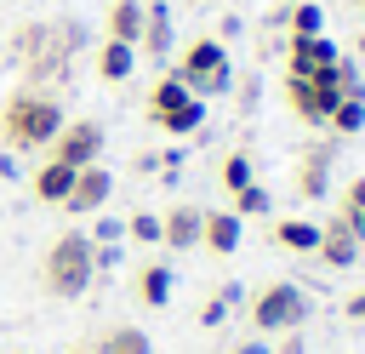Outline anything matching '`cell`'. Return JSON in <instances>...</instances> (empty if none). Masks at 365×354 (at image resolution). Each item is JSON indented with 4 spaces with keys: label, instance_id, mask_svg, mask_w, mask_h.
Listing matches in <instances>:
<instances>
[{
    "label": "cell",
    "instance_id": "7c38bea8",
    "mask_svg": "<svg viewBox=\"0 0 365 354\" xmlns=\"http://www.w3.org/2000/svg\"><path fill=\"white\" fill-rule=\"evenodd\" d=\"M68 188H74V166H63V160H40V171L29 177V194L40 206H63Z\"/></svg>",
    "mask_w": 365,
    "mask_h": 354
},
{
    "label": "cell",
    "instance_id": "9c48e42d",
    "mask_svg": "<svg viewBox=\"0 0 365 354\" xmlns=\"http://www.w3.org/2000/svg\"><path fill=\"white\" fill-rule=\"evenodd\" d=\"M336 57H342V51H336L325 34H291V69H285V74H297V80H314V74H325Z\"/></svg>",
    "mask_w": 365,
    "mask_h": 354
},
{
    "label": "cell",
    "instance_id": "ba28073f",
    "mask_svg": "<svg viewBox=\"0 0 365 354\" xmlns=\"http://www.w3.org/2000/svg\"><path fill=\"white\" fill-rule=\"evenodd\" d=\"M359 234L342 223V217H331V223H319V246H314V257L325 263V268H354L359 263Z\"/></svg>",
    "mask_w": 365,
    "mask_h": 354
},
{
    "label": "cell",
    "instance_id": "f546056e",
    "mask_svg": "<svg viewBox=\"0 0 365 354\" xmlns=\"http://www.w3.org/2000/svg\"><path fill=\"white\" fill-rule=\"evenodd\" d=\"M120 234H125V223H114V217H103V223H97V234H91V246H114Z\"/></svg>",
    "mask_w": 365,
    "mask_h": 354
},
{
    "label": "cell",
    "instance_id": "83f0119b",
    "mask_svg": "<svg viewBox=\"0 0 365 354\" xmlns=\"http://www.w3.org/2000/svg\"><path fill=\"white\" fill-rule=\"evenodd\" d=\"M359 211H365V177H354V183L342 188V211H336V217L354 228V217H359Z\"/></svg>",
    "mask_w": 365,
    "mask_h": 354
},
{
    "label": "cell",
    "instance_id": "cb8c5ba5",
    "mask_svg": "<svg viewBox=\"0 0 365 354\" xmlns=\"http://www.w3.org/2000/svg\"><path fill=\"white\" fill-rule=\"evenodd\" d=\"M291 34H325V11L314 6V0H302V6H291Z\"/></svg>",
    "mask_w": 365,
    "mask_h": 354
},
{
    "label": "cell",
    "instance_id": "ffe728a7",
    "mask_svg": "<svg viewBox=\"0 0 365 354\" xmlns=\"http://www.w3.org/2000/svg\"><path fill=\"white\" fill-rule=\"evenodd\" d=\"M274 246H285V251H314V246H319V223H308V217H279V223H274Z\"/></svg>",
    "mask_w": 365,
    "mask_h": 354
},
{
    "label": "cell",
    "instance_id": "4fadbf2b",
    "mask_svg": "<svg viewBox=\"0 0 365 354\" xmlns=\"http://www.w3.org/2000/svg\"><path fill=\"white\" fill-rule=\"evenodd\" d=\"M240 223H245V217H234V211H205V223H200V246L217 251V257L240 251Z\"/></svg>",
    "mask_w": 365,
    "mask_h": 354
},
{
    "label": "cell",
    "instance_id": "6da1fadb",
    "mask_svg": "<svg viewBox=\"0 0 365 354\" xmlns=\"http://www.w3.org/2000/svg\"><path fill=\"white\" fill-rule=\"evenodd\" d=\"M57 131H63V103H57L46 86H17V91L0 103V143H6L11 154L51 148Z\"/></svg>",
    "mask_w": 365,
    "mask_h": 354
},
{
    "label": "cell",
    "instance_id": "9a60e30c",
    "mask_svg": "<svg viewBox=\"0 0 365 354\" xmlns=\"http://www.w3.org/2000/svg\"><path fill=\"white\" fill-rule=\"evenodd\" d=\"M131 63H137V46H125V40H103V46H97V80L120 86V80L131 74Z\"/></svg>",
    "mask_w": 365,
    "mask_h": 354
},
{
    "label": "cell",
    "instance_id": "7a4b0ae2",
    "mask_svg": "<svg viewBox=\"0 0 365 354\" xmlns=\"http://www.w3.org/2000/svg\"><path fill=\"white\" fill-rule=\"evenodd\" d=\"M91 280H97V246H91V234H80V228L57 234V240L46 246V257H40V291L57 297V303H68V297H80Z\"/></svg>",
    "mask_w": 365,
    "mask_h": 354
},
{
    "label": "cell",
    "instance_id": "7402d4cb",
    "mask_svg": "<svg viewBox=\"0 0 365 354\" xmlns=\"http://www.w3.org/2000/svg\"><path fill=\"white\" fill-rule=\"evenodd\" d=\"M200 126H205V97H188L177 114L160 120V131H171V137H188V131H200Z\"/></svg>",
    "mask_w": 365,
    "mask_h": 354
},
{
    "label": "cell",
    "instance_id": "44dd1931",
    "mask_svg": "<svg viewBox=\"0 0 365 354\" xmlns=\"http://www.w3.org/2000/svg\"><path fill=\"white\" fill-rule=\"evenodd\" d=\"M336 137H359L365 131V97H336V108H331V120H325Z\"/></svg>",
    "mask_w": 365,
    "mask_h": 354
},
{
    "label": "cell",
    "instance_id": "5b68a950",
    "mask_svg": "<svg viewBox=\"0 0 365 354\" xmlns=\"http://www.w3.org/2000/svg\"><path fill=\"white\" fill-rule=\"evenodd\" d=\"M302 320H308V291H302L297 280H274V285H262V291L251 297V325H257L262 337L302 331Z\"/></svg>",
    "mask_w": 365,
    "mask_h": 354
},
{
    "label": "cell",
    "instance_id": "52a82bcc",
    "mask_svg": "<svg viewBox=\"0 0 365 354\" xmlns=\"http://www.w3.org/2000/svg\"><path fill=\"white\" fill-rule=\"evenodd\" d=\"M108 194H114L108 166H80V171H74V188H68V200H63V211H74V217L103 211V206H108Z\"/></svg>",
    "mask_w": 365,
    "mask_h": 354
},
{
    "label": "cell",
    "instance_id": "d4e9b609",
    "mask_svg": "<svg viewBox=\"0 0 365 354\" xmlns=\"http://www.w3.org/2000/svg\"><path fill=\"white\" fill-rule=\"evenodd\" d=\"M40 40H46V23H23V29H11V57L29 63V57L40 51Z\"/></svg>",
    "mask_w": 365,
    "mask_h": 354
},
{
    "label": "cell",
    "instance_id": "836d02e7",
    "mask_svg": "<svg viewBox=\"0 0 365 354\" xmlns=\"http://www.w3.org/2000/svg\"><path fill=\"white\" fill-rule=\"evenodd\" d=\"M354 234H359V240H365V211H359V217H354Z\"/></svg>",
    "mask_w": 365,
    "mask_h": 354
},
{
    "label": "cell",
    "instance_id": "ac0fdd59",
    "mask_svg": "<svg viewBox=\"0 0 365 354\" xmlns=\"http://www.w3.org/2000/svg\"><path fill=\"white\" fill-rule=\"evenodd\" d=\"M97 354H154V343H148L143 325H108L97 337Z\"/></svg>",
    "mask_w": 365,
    "mask_h": 354
},
{
    "label": "cell",
    "instance_id": "1f68e13d",
    "mask_svg": "<svg viewBox=\"0 0 365 354\" xmlns=\"http://www.w3.org/2000/svg\"><path fill=\"white\" fill-rule=\"evenodd\" d=\"M285 343H279V354H302V331H279Z\"/></svg>",
    "mask_w": 365,
    "mask_h": 354
},
{
    "label": "cell",
    "instance_id": "d590c367",
    "mask_svg": "<svg viewBox=\"0 0 365 354\" xmlns=\"http://www.w3.org/2000/svg\"><path fill=\"white\" fill-rule=\"evenodd\" d=\"M359 6H365V0H359Z\"/></svg>",
    "mask_w": 365,
    "mask_h": 354
},
{
    "label": "cell",
    "instance_id": "484cf974",
    "mask_svg": "<svg viewBox=\"0 0 365 354\" xmlns=\"http://www.w3.org/2000/svg\"><path fill=\"white\" fill-rule=\"evenodd\" d=\"M262 211H268V188L262 183H245L234 194V217H262Z\"/></svg>",
    "mask_w": 365,
    "mask_h": 354
},
{
    "label": "cell",
    "instance_id": "30bf717a",
    "mask_svg": "<svg viewBox=\"0 0 365 354\" xmlns=\"http://www.w3.org/2000/svg\"><path fill=\"white\" fill-rule=\"evenodd\" d=\"M331 166H336V143H314V148L297 160V194H302V200H325Z\"/></svg>",
    "mask_w": 365,
    "mask_h": 354
},
{
    "label": "cell",
    "instance_id": "4dcf8cb0",
    "mask_svg": "<svg viewBox=\"0 0 365 354\" xmlns=\"http://www.w3.org/2000/svg\"><path fill=\"white\" fill-rule=\"evenodd\" d=\"M348 320H354V325H365V291H354V297H348Z\"/></svg>",
    "mask_w": 365,
    "mask_h": 354
},
{
    "label": "cell",
    "instance_id": "603a6c76",
    "mask_svg": "<svg viewBox=\"0 0 365 354\" xmlns=\"http://www.w3.org/2000/svg\"><path fill=\"white\" fill-rule=\"evenodd\" d=\"M245 183H257V177H251V154H245V148H234V154L222 160V188H228V194H240Z\"/></svg>",
    "mask_w": 365,
    "mask_h": 354
},
{
    "label": "cell",
    "instance_id": "5bb4252c",
    "mask_svg": "<svg viewBox=\"0 0 365 354\" xmlns=\"http://www.w3.org/2000/svg\"><path fill=\"white\" fill-rule=\"evenodd\" d=\"M143 0H108V40H125V46H137L143 40Z\"/></svg>",
    "mask_w": 365,
    "mask_h": 354
},
{
    "label": "cell",
    "instance_id": "e575fe53",
    "mask_svg": "<svg viewBox=\"0 0 365 354\" xmlns=\"http://www.w3.org/2000/svg\"><path fill=\"white\" fill-rule=\"evenodd\" d=\"M68 354H97V348H68Z\"/></svg>",
    "mask_w": 365,
    "mask_h": 354
},
{
    "label": "cell",
    "instance_id": "d6986e66",
    "mask_svg": "<svg viewBox=\"0 0 365 354\" xmlns=\"http://www.w3.org/2000/svg\"><path fill=\"white\" fill-rule=\"evenodd\" d=\"M137 51H148V57H165V51H171V17H165V6H148V11H143V40H137Z\"/></svg>",
    "mask_w": 365,
    "mask_h": 354
},
{
    "label": "cell",
    "instance_id": "e0dca14e",
    "mask_svg": "<svg viewBox=\"0 0 365 354\" xmlns=\"http://www.w3.org/2000/svg\"><path fill=\"white\" fill-rule=\"evenodd\" d=\"M137 303L143 308H165L171 303V268L165 263H143L137 268Z\"/></svg>",
    "mask_w": 365,
    "mask_h": 354
},
{
    "label": "cell",
    "instance_id": "8fae6325",
    "mask_svg": "<svg viewBox=\"0 0 365 354\" xmlns=\"http://www.w3.org/2000/svg\"><path fill=\"white\" fill-rule=\"evenodd\" d=\"M200 223H205L200 206H171V211L160 217V246H171V251H194V246H200Z\"/></svg>",
    "mask_w": 365,
    "mask_h": 354
},
{
    "label": "cell",
    "instance_id": "277c9868",
    "mask_svg": "<svg viewBox=\"0 0 365 354\" xmlns=\"http://www.w3.org/2000/svg\"><path fill=\"white\" fill-rule=\"evenodd\" d=\"M80 46H86V29H80L74 17H63V23H46V40H40V51L23 63V86H51V80H63Z\"/></svg>",
    "mask_w": 365,
    "mask_h": 354
},
{
    "label": "cell",
    "instance_id": "4316f807",
    "mask_svg": "<svg viewBox=\"0 0 365 354\" xmlns=\"http://www.w3.org/2000/svg\"><path fill=\"white\" fill-rule=\"evenodd\" d=\"M125 234H131L137 246H154V240H160V217H154V211H137V217L125 223Z\"/></svg>",
    "mask_w": 365,
    "mask_h": 354
},
{
    "label": "cell",
    "instance_id": "8992f818",
    "mask_svg": "<svg viewBox=\"0 0 365 354\" xmlns=\"http://www.w3.org/2000/svg\"><path fill=\"white\" fill-rule=\"evenodd\" d=\"M103 143L108 137H103L97 120H63V131L51 137V160H63V166L80 171V166H97L103 160Z\"/></svg>",
    "mask_w": 365,
    "mask_h": 354
},
{
    "label": "cell",
    "instance_id": "3957f363",
    "mask_svg": "<svg viewBox=\"0 0 365 354\" xmlns=\"http://www.w3.org/2000/svg\"><path fill=\"white\" fill-rule=\"evenodd\" d=\"M194 97H217V91H228L234 86V63H228V46L222 40H188L182 46V57H177V69H171Z\"/></svg>",
    "mask_w": 365,
    "mask_h": 354
},
{
    "label": "cell",
    "instance_id": "d6a6232c",
    "mask_svg": "<svg viewBox=\"0 0 365 354\" xmlns=\"http://www.w3.org/2000/svg\"><path fill=\"white\" fill-rule=\"evenodd\" d=\"M234 354H274V348H268V343H240Z\"/></svg>",
    "mask_w": 365,
    "mask_h": 354
},
{
    "label": "cell",
    "instance_id": "2e32d148",
    "mask_svg": "<svg viewBox=\"0 0 365 354\" xmlns=\"http://www.w3.org/2000/svg\"><path fill=\"white\" fill-rule=\"evenodd\" d=\"M188 97H194V91H188L177 74H160V80H154V91H148V120L160 126V120H165V114H177Z\"/></svg>",
    "mask_w": 365,
    "mask_h": 354
},
{
    "label": "cell",
    "instance_id": "f1b7e54d",
    "mask_svg": "<svg viewBox=\"0 0 365 354\" xmlns=\"http://www.w3.org/2000/svg\"><path fill=\"white\" fill-rule=\"evenodd\" d=\"M234 297H240V291H234V285H222V291H217V297H211V303L200 308V325H217V320H222V314L234 308Z\"/></svg>",
    "mask_w": 365,
    "mask_h": 354
}]
</instances>
